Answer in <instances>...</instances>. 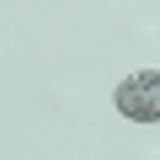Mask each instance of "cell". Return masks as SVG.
<instances>
[{"mask_svg": "<svg viewBox=\"0 0 160 160\" xmlns=\"http://www.w3.org/2000/svg\"><path fill=\"white\" fill-rule=\"evenodd\" d=\"M118 112L128 123H160V69H133L118 80V91H112Z\"/></svg>", "mask_w": 160, "mask_h": 160, "instance_id": "obj_1", "label": "cell"}]
</instances>
